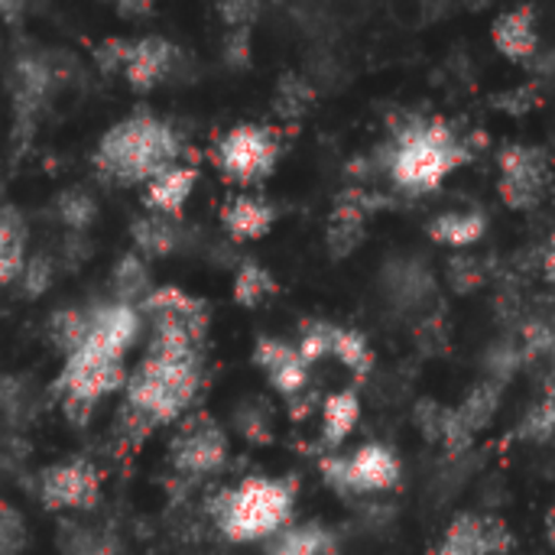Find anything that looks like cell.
<instances>
[{
    "label": "cell",
    "mask_w": 555,
    "mask_h": 555,
    "mask_svg": "<svg viewBox=\"0 0 555 555\" xmlns=\"http://www.w3.org/2000/svg\"><path fill=\"white\" fill-rule=\"evenodd\" d=\"M202 387V341L179 332H153L143 361L127 377V403L153 426L176 423Z\"/></svg>",
    "instance_id": "obj_1"
},
{
    "label": "cell",
    "mask_w": 555,
    "mask_h": 555,
    "mask_svg": "<svg viewBox=\"0 0 555 555\" xmlns=\"http://www.w3.org/2000/svg\"><path fill=\"white\" fill-rule=\"evenodd\" d=\"M179 159V137L176 130L153 117L150 111H133L130 117L117 120L94 150V166L101 176L117 182H153L156 176L169 172Z\"/></svg>",
    "instance_id": "obj_2"
},
{
    "label": "cell",
    "mask_w": 555,
    "mask_h": 555,
    "mask_svg": "<svg viewBox=\"0 0 555 555\" xmlns=\"http://www.w3.org/2000/svg\"><path fill=\"white\" fill-rule=\"evenodd\" d=\"M296 491L289 481L247 478L211 501V517L231 543H257L280 537L293 517Z\"/></svg>",
    "instance_id": "obj_3"
},
{
    "label": "cell",
    "mask_w": 555,
    "mask_h": 555,
    "mask_svg": "<svg viewBox=\"0 0 555 555\" xmlns=\"http://www.w3.org/2000/svg\"><path fill=\"white\" fill-rule=\"evenodd\" d=\"M465 146L442 120H426L403 130L387 156V172L403 192H433L449 172L465 163Z\"/></svg>",
    "instance_id": "obj_4"
},
{
    "label": "cell",
    "mask_w": 555,
    "mask_h": 555,
    "mask_svg": "<svg viewBox=\"0 0 555 555\" xmlns=\"http://www.w3.org/2000/svg\"><path fill=\"white\" fill-rule=\"evenodd\" d=\"M283 146H280V133L273 127L263 124H237L231 127L215 150V163L221 166V172L237 182V185H254L260 179H267L280 159Z\"/></svg>",
    "instance_id": "obj_5"
},
{
    "label": "cell",
    "mask_w": 555,
    "mask_h": 555,
    "mask_svg": "<svg viewBox=\"0 0 555 555\" xmlns=\"http://www.w3.org/2000/svg\"><path fill=\"white\" fill-rule=\"evenodd\" d=\"M325 481L341 494H377L390 491L400 481V462L387 446L367 442L341 459L322 462Z\"/></svg>",
    "instance_id": "obj_6"
},
{
    "label": "cell",
    "mask_w": 555,
    "mask_h": 555,
    "mask_svg": "<svg viewBox=\"0 0 555 555\" xmlns=\"http://www.w3.org/2000/svg\"><path fill=\"white\" fill-rule=\"evenodd\" d=\"M501 198L517 208V211H530L537 208L553 182V163L546 156V150L540 146H527V143H514L507 150H501Z\"/></svg>",
    "instance_id": "obj_7"
},
{
    "label": "cell",
    "mask_w": 555,
    "mask_h": 555,
    "mask_svg": "<svg viewBox=\"0 0 555 555\" xmlns=\"http://www.w3.org/2000/svg\"><path fill=\"white\" fill-rule=\"evenodd\" d=\"M169 462L185 478H202L218 472L228 462V436L208 416L195 413L179 423V433L169 442Z\"/></svg>",
    "instance_id": "obj_8"
},
{
    "label": "cell",
    "mask_w": 555,
    "mask_h": 555,
    "mask_svg": "<svg viewBox=\"0 0 555 555\" xmlns=\"http://www.w3.org/2000/svg\"><path fill=\"white\" fill-rule=\"evenodd\" d=\"M127 367L124 361H107V358H94L88 351H78L72 358H65V367L59 374V380L52 384V390L62 400H85V403H98L101 397L127 387Z\"/></svg>",
    "instance_id": "obj_9"
},
{
    "label": "cell",
    "mask_w": 555,
    "mask_h": 555,
    "mask_svg": "<svg viewBox=\"0 0 555 555\" xmlns=\"http://www.w3.org/2000/svg\"><path fill=\"white\" fill-rule=\"evenodd\" d=\"M101 494L98 468L85 459L52 465L39 478V501L46 511H91Z\"/></svg>",
    "instance_id": "obj_10"
},
{
    "label": "cell",
    "mask_w": 555,
    "mask_h": 555,
    "mask_svg": "<svg viewBox=\"0 0 555 555\" xmlns=\"http://www.w3.org/2000/svg\"><path fill=\"white\" fill-rule=\"evenodd\" d=\"M140 315L150 319L153 332H182L195 341L205 345V332H208V306L195 296H189L179 286H159L153 289L143 306Z\"/></svg>",
    "instance_id": "obj_11"
},
{
    "label": "cell",
    "mask_w": 555,
    "mask_h": 555,
    "mask_svg": "<svg viewBox=\"0 0 555 555\" xmlns=\"http://www.w3.org/2000/svg\"><path fill=\"white\" fill-rule=\"evenodd\" d=\"M137 335H140V309L117 306V302L94 306L88 341L81 351H88L94 358H107V361H124V354L130 351Z\"/></svg>",
    "instance_id": "obj_12"
},
{
    "label": "cell",
    "mask_w": 555,
    "mask_h": 555,
    "mask_svg": "<svg viewBox=\"0 0 555 555\" xmlns=\"http://www.w3.org/2000/svg\"><path fill=\"white\" fill-rule=\"evenodd\" d=\"M511 546V533L504 520L485 514H462L446 530L439 555H494Z\"/></svg>",
    "instance_id": "obj_13"
},
{
    "label": "cell",
    "mask_w": 555,
    "mask_h": 555,
    "mask_svg": "<svg viewBox=\"0 0 555 555\" xmlns=\"http://www.w3.org/2000/svg\"><path fill=\"white\" fill-rule=\"evenodd\" d=\"M254 364L267 374L273 390L289 397V400L299 397L309 384V364L302 361L299 348L283 341V338L260 335L254 345Z\"/></svg>",
    "instance_id": "obj_14"
},
{
    "label": "cell",
    "mask_w": 555,
    "mask_h": 555,
    "mask_svg": "<svg viewBox=\"0 0 555 555\" xmlns=\"http://www.w3.org/2000/svg\"><path fill=\"white\" fill-rule=\"evenodd\" d=\"M498 52L511 62H530L540 52V26L533 7H514L501 13L491 26Z\"/></svg>",
    "instance_id": "obj_15"
},
{
    "label": "cell",
    "mask_w": 555,
    "mask_h": 555,
    "mask_svg": "<svg viewBox=\"0 0 555 555\" xmlns=\"http://www.w3.org/2000/svg\"><path fill=\"white\" fill-rule=\"evenodd\" d=\"M176 59H179V49L163 39V36H143L133 42V52H130V62H127V85L133 91H150L156 88L172 68H176Z\"/></svg>",
    "instance_id": "obj_16"
},
{
    "label": "cell",
    "mask_w": 555,
    "mask_h": 555,
    "mask_svg": "<svg viewBox=\"0 0 555 555\" xmlns=\"http://www.w3.org/2000/svg\"><path fill=\"white\" fill-rule=\"evenodd\" d=\"M273 205L257 195H237L221 208V224L234 241H260L273 228Z\"/></svg>",
    "instance_id": "obj_17"
},
{
    "label": "cell",
    "mask_w": 555,
    "mask_h": 555,
    "mask_svg": "<svg viewBox=\"0 0 555 555\" xmlns=\"http://www.w3.org/2000/svg\"><path fill=\"white\" fill-rule=\"evenodd\" d=\"M26 218L20 215L16 205L0 208V286L13 283L23 276L26 267Z\"/></svg>",
    "instance_id": "obj_18"
},
{
    "label": "cell",
    "mask_w": 555,
    "mask_h": 555,
    "mask_svg": "<svg viewBox=\"0 0 555 555\" xmlns=\"http://www.w3.org/2000/svg\"><path fill=\"white\" fill-rule=\"evenodd\" d=\"M195 179H198V172L192 166H172L169 172L156 176L146 185V205H150V211L153 215L176 218L182 211V205L189 202V195L195 189Z\"/></svg>",
    "instance_id": "obj_19"
},
{
    "label": "cell",
    "mask_w": 555,
    "mask_h": 555,
    "mask_svg": "<svg viewBox=\"0 0 555 555\" xmlns=\"http://www.w3.org/2000/svg\"><path fill=\"white\" fill-rule=\"evenodd\" d=\"M361 423V400L354 390H335L322 403V439L328 449H338Z\"/></svg>",
    "instance_id": "obj_20"
},
{
    "label": "cell",
    "mask_w": 555,
    "mask_h": 555,
    "mask_svg": "<svg viewBox=\"0 0 555 555\" xmlns=\"http://www.w3.org/2000/svg\"><path fill=\"white\" fill-rule=\"evenodd\" d=\"M364 241V205H358L354 198L341 202L332 218H328V231H325V247L335 260L354 254Z\"/></svg>",
    "instance_id": "obj_21"
},
{
    "label": "cell",
    "mask_w": 555,
    "mask_h": 555,
    "mask_svg": "<svg viewBox=\"0 0 555 555\" xmlns=\"http://www.w3.org/2000/svg\"><path fill=\"white\" fill-rule=\"evenodd\" d=\"M488 218L481 211H442L429 221V237L446 247H472L485 237Z\"/></svg>",
    "instance_id": "obj_22"
},
{
    "label": "cell",
    "mask_w": 555,
    "mask_h": 555,
    "mask_svg": "<svg viewBox=\"0 0 555 555\" xmlns=\"http://www.w3.org/2000/svg\"><path fill=\"white\" fill-rule=\"evenodd\" d=\"M150 293H153V276H150L146 260H140L137 254L120 257L114 273H111V296H114V302L140 309Z\"/></svg>",
    "instance_id": "obj_23"
},
{
    "label": "cell",
    "mask_w": 555,
    "mask_h": 555,
    "mask_svg": "<svg viewBox=\"0 0 555 555\" xmlns=\"http://www.w3.org/2000/svg\"><path fill=\"white\" fill-rule=\"evenodd\" d=\"M133 244L146 254V257H169L179 244H182V228L166 218V215H143L130 224Z\"/></svg>",
    "instance_id": "obj_24"
},
{
    "label": "cell",
    "mask_w": 555,
    "mask_h": 555,
    "mask_svg": "<svg viewBox=\"0 0 555 555\" xmlns=\"http://www.w3.org/2000/svg\"><path fill=\"white\" fill-rule=\"evenodd\" d=\"M88 328H91V309H59L52 312L46 332H49V341L55 345V351H62L65 358L78 354L88 341Z\"/></svg>",
    "instance_id": "obj_25"
},
{
    "label": "cell",
    "mask_w": 555,
    "mask_h": 555,
    "mask_svg": "<svg viewBox=\"0 0 555 555\" xmlns=\"http://www.w3.org/2000/svg\"><path fill=\"white\" fill-rule=\"evenodd\" d=\"M267 555H335V537L319 524L286 527L280 537H273Z\"/></svg>",
    "instance_id": "obj_26"
},
{
    "label": "cell",
    "mask_w": 555,
    "mask_h": 555,
    "mask_svg": "<svg viewBox=\"0 0 555 555\" xmlns=\"http://www.w3.org/2000/svg\"><path fill=\"white\" fill-rule=\"evenodd\" d=\"M276 293V280L267 267H260L257 260H244L234 273V302L244 309H257L263 306L270 296Z\"/></svg>",
    "instance_id": "obj_27"
},
{
    "label": "cell",
    "mask_w": 555,
    "mask_h": 555,
    "mask_svg": "<svg viewBox=\"0 0 555 555\" xmlns=\"http://www.w3.org/2000/svg\"><path fill=\"white\" fill-rule=\"evenodd\" d=\"M332 358H335L341 367H348L354 377H367V374L374 371V348H371L367 335L358 332V328H345V325L335 328Z\"/></svg>",
    "instance_id": "obj_28"
},
{
    "label": "cell",
    "mask_w": 555,
    "mask_h": 555,
    "mask_svg": "<svg viewBox=\"0 0 555 555\" xmlns=\"http://www.w3.org/2000/svg\"><path fill=\"white\" fill-rule=\"evenodd\" d=\"M52 208H55L59 221L68 231H75V234H81L98 218V202L85 189H65V192H59V198H55Z\"/></svg>",
    "instance_id": "obj_29"
},
{
    "label": "cell",
    "mask_w": 555,
    "mask_h": 555,
    "mask_svg": "<svg viewBox=\"0 0 555 555\" xmlns=\"http://www.w3.org/2000/svg\"><path fill=\"white\" fill-rule=\"evenodd\" d=\"M517 433L527 442H555V377L553 384L543 390L540 403L533 410H527V416L520 420Z\"/></svg>",
    "instance_id": "obj_30"
},
{
    "label": "cell",
    "mask_w": 555,
    "mask_h": 555,
    "mask_svg": "<svg viewBox=\"0 0 555 555\" xmlns=\"http://www.w3.org/2000/svg\"><path fill=\"white\" fill-rule=\"evenodd\" d=\"M234 426H237V433H241L244 439L263 446V442L273 436V410H270L263 400H247V403L237 406Z\"/></svg>",
    "instance_id": "obj_31"
},
{
    "label": "cell",
    "mask_w": 555,
    "mask_h": 555,
    "mask_svg": "<svg viewBox=\"0 0 555 555\" xmlns=\"http://www.w3.org/2000/svg\"><path fill=\"white\" fill-rule=\"evenodd\" d=\"M335 328H338V325H332V322H309V325H302L296 348H299V354H302V361H306L309 367L319 364L322 358H332Z\"/></svg>",
    "instance_id": "obj_32"
},
{
    "label": "cell",
    "mask_w": 555,
    "mask_h": 555,
    "mask_svg": "<svg viewBox=\"0 0 555 555\" xmlns=\"http://www.w3.org/2000/svg\"><path fill=\"white\" fill-rule=\"evenodd\" d=\"M52 276H55V260L49 257V254H33L29 260H26V267H23V296L26 299H36V296H42L46 289H49V283H52Z\"/></svg>",
    "instance_id": "obj_33"
},
{
    "label": "cell",
    "mask_w": 555,
    "mask_h": 555,
    "mask_svg": "<svg viewBox=\"0 0 555 555\" xmlns=\"http://www.w3.org/2000/svg\"><path fill=\"white\" fill-rule=\"evenodd\" d=\"M309 101H312V88H309L302 78H296V75H286V78L280 81L276 111H280L283 117H299V114L309 107Z\"/></svg>",
    "instance_id": "obj_34"
},
{
    "label": "cell",
    "mask_w": 555,
    "mask_h": 555,
    "mask_svg": "<svg viewBox=\"0 0 555 555\" xmlns=\"http://www.w3.org/2000/svg\"><path fill=\"white\" fill-rule=\"evenodd\" d=\"M130 52H133V42L114 36V39H104V42L94 49V59H98L101 72H127Z\"/></svg>",
    "instance_id": "obj_35"
},
{
    "label": "cell",
    "mask_w": 555,
    "mask_h": 555,
    "mask_svg": "<svg viewBox=\"0 0 555 555\" xmlns=\"http://www.w3.org/2000/svg\"><path fill=\"white\" fill-rule=\"evenodd\" d=\"M20 550H23V524L0 501V555H20Z\"/></svg>",
    "instance_id": "obj_36"
},
{
    "label": "cell",
    "mask_w": 555,
    "mask_h": 555,
    "mask_svg": "<svg viewBox=\"0 0 555 555\" xmlns=\"http://www.w3.org/2000/svg\"><path fill=\"white\" fill-rule=\"evenodd\" d=\"M218 13L228 20V26H231V29H247V26H250V20L260 13V7H257V3H224Z\"/></svg>",
    "instance_id": "obj_37"
},
{
    "label": "cell",
    "mask_w": 555,
    "mask_h": 555,
    "mask_svg": "<svg viewBox=\"0 0 555 555\" xmlns=\"http://www.w3.org/2000/svg\"><path fill=\"white\" fill-rule=\"evenodd\" d=\"M449 273H452V280H455L462 289H468V286H478V280H481L475 257H455V260H452V267H449Z\"/></svg>",
    "instance_id": "obj_38"
},
{
    "label": "cell",
    "mask_w": 555,
    "mask_h": 555,
    "mask_svg": "<svg viewBox=\"0 0 555 555\" xmlns=\"http://www.w3.org/2000/svg\"><path fill=\"white\" fill-rule=\"evenodd\" d=\"M224 49H228V62L244 65L247 62V29H231Z\"/></svg>",
    "instance_id": "obj_39"
},
{
    "label": "cell",
    "mask_w": 555,
    "mask_h": 555,
    "mask_svg": "<svg viewBox=\"0 0 555 555\" xmlns=\"http://www.w3.org/2000/svg\"><path fill=\"white\" fill-rule=\"evenodd\" d=\"M62 410H65V420L72 426H85L91 420V410L94 403H85V400H62Z\"/></svg>",
    "instance_id": "obj_40"
},
{
    "label": "cell",
    "mask_w": 555,
    "mask_h": 555,
    "mask_svg": "<svg viewBox=\"0 0 555 555\" xmlns=\"http://www.w3.org/2000/svg\"><path fill=\"white\" fill-rule=\"evenodd\" d=\"M20 384L13 380V377H7V374H0V413H10L13 406H16V400H20Z\"/></svg>",
    "instance_id": "obj_41"
},
{
    "label": "cell",
    "mask_w": 555,
    "mask_h": 555,
    "mask_svg": "<svg viewBox=\"0 0 555 555\" xmlns=\"http://www.w3.org/2000/svg\"><path fill=\"white\" fill-rule=\"evenodd\" d=\"M543 273H546L550 283H555V231L553 237H550V244H546V254H543Z\"/></svg>",
    "instance_id": "obj_42"
},
{
    "label": "cell",
    "mask_w": 555,
    "mask_h": 555,
    "mask_svg": "<svg viewBox=\"0 0 555 555\" xmlns=\"http://www.w3.org/2000/svg\"><path fill=\"white\" fill-rule=\"evenodd\" d=\"M153 7L150 3H120V13L124 16H130V13H150Z\"/></svg>",
    "instance_id": "obj_43"
}]
</instances>
